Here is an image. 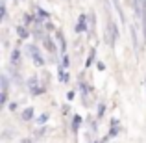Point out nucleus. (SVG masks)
Listing matches in <instances>:
<instances>
[{"label":"nucleus","instance_id":"obj_33","mask_svg":"<svg viewBox=\"0 0 146 143\" xmlns=\"http://www.w3.org/2000/svg\"><path fill=\"white\" fill-rule=\"evenodd\" d=\"M144 89H146V82H144Z\"/></svg>","mask_w":146,"mask_h":143},{"label":"nucleus","instance_id":"obj_12","mask_svg":"<svg viewBox=\"0 0 146 143\" xmlns=\"http://www.w3.org/2000/svg\"><path fill=\"white\" fill-rule=\"evenodd\" d=\"M57 80H59L61 84H70V75H68L67 69H61L59 65H57Z\"/></svg>","mask_w":146,"mask_h":143},{"label":"nucleus","instance_id":"obj_18","mask_svg":"<svg viewBox=\"0 0 146 143\" xmlns=\"http://www.w3.org/2000/svg\"><path fill=\"white\" fill-rule=\"evenodd\" d=\"M129 34H131V43H133V48L139 50L141 45H139V37H137V28L135 26H129Z\"/></svg>","mask_w":146,"mask_h":143},{"label":"nucleus","instance_id":"obj_4","mask_svg":"<svg viewBox=\"0 0 146 143\" xmlns=\"http://www.w3.org/2000/svg\"><path fill=\"white\" fill-rule=\"evenodd\" d=\"M7 100H9V76L4 73L0 76V106H7Z\"/></svg>","mask_w":146,"mask_h":143},{"label":"nucleus","instance_id":"obj_11","mask_svg":"<svg viewBox=\"0 0 146 143\" xmlns=\"http://www.w3.org/2000/svg\"><path fill=\"white\" fill-rule=\"evenodd\" d=\"M9 61H11V67H21V50L13 48L9 54Z\"/></svg>","mask_w":146,"mask_h":143},{"label":"nucleus","instance_id":"obj_14","mask_svg":"<svg viewBox=\"0 0 146 143\" xmlns=\"http://www.w3.org/2000/svg\"><path fill=\"white\" fill-rule=\"evenodd\" d=\"M94 34H96V15H94V11H91L89 13V32H87V36L94 37Z\"/></svg>","mask_w":146,"mask_h":143},{"label":"nucleus","instance_id":"obj_2","mask_svg":"<svg viewBox=\"0 0 146 143\" xmlns=\"http://www.w3.org/2000/svg\"><path fill=\"white\" fill-rule=\"evenodd\" d=\"M26 52H28V56H30V60L35 63V67H46V60H44V56L41 54V48L37 47L35 43H30L28 47H26Z\"/></svg>","mask_w":146,"mask_h":143},{"label":"nucleus","instance_id":"obj_23","mask_svg":"<svg viewBox=\"0 0 146 143\" xmlns=\"http://www.w3.org/2000/svg\"><path fill=\"white\" fill-rule=\"evenodd\" d=\"M43 26H44V30H46V34H48V32H56V30H57L56 26L52 24V21H44V22H43Z\"/></svg>","mask_w":146,"mask_h":143},{"label":"nucleus","instance_id":"obj_30","mask_svg":"<svg viewBox=\"0 0 146 143\" xmlns=\"http://www.w3.org/2000/svg\"><path fill=\"white\" fill-rule=\"evenodd\" d=\"M63 113H65V115L68 113V104H65V106H63Z\"/></svg>","mask_w":146,"mask_h":143},{"label":"nucleus","instance_id":"obj_24","mask_svg":"<svg viewBox=\"0 0 146 143\" xmlns=\"http://www.w3.org/2000/svg\"><path fill=\"white\" fill-rule=\"evenodd\" d=\"M141 26H143V39L146 43V13L143 15V19H141Z\"/></svg>","mask_w":146,"mask_h":143},{"label":"nucleus","instance_id":"obj_15","mask_svg":"<svg viewBox=\"0 0 146 143\" xmlns=\"http://www.w3.org/2000/svg\"><path fill=\"white\" fill-rule=\"evenodd\" d=\"M82 123H83L82 115H78V113H74V115H72V121H70V128H72V132H74V136H76V134H78V130H80V126H82Z\"/></svg>","mask_w":146,"mask_h":143},{"label":"nucleus","instance_id":"obj_13","mask_svg":"<svg viewBox=\"0 0 146 143\" xmlns=\"http://www.w3.org/2000/svg\"><path fill=\"white\" fill-rule=\"evenodd\" d=\"M33 117H35V110H33L32 106H30V108H24V110L21 111V119H22V121H26V123L33 121Z\"/></svg>","mask_w":146,"mask_h":143},{"label":"nucleus","instance_id":"obj_27","mask_svg":"<svg viewBox=\"0 0 146 143\" xmlns=\"http://www.w3.org/2000/svg\"><path fill=\"white\" fill-rule=\"evenodd\" d=\"M74 97H76V91L70 89V91L67 93V100H68V102H72V100H74Z\"/></svg>","mask_w":146,"mask_h":143},{"label":"nucleus","instance_id":"obj_17","mask_svg":"<svg viewBox=\"0 0 146 143\" xmlns=\"http://www.w3.org/2000/svg\"><path fill=\"white\" fill-rule=\"evenodd\" d=\"M94 61H96V48H91L89 50V56H87V60H85V69L93 67Z\"/></svg>","mask_w":146,"mask_h":143},{"label":"nucleus","instance_id":"obj_10","mask_svg":"<svg viewBox=\"0 0 146 143\" xmlns=\"http://www.w3.org/2000/svg\"><path fill=\"white\" fill-rule=\"evenodd\" d=\"M22 24L28 26V28H32L33 24H37V15L35 13H24L22 15Z\"/></svg>","mask_w":146,"mask_h":143},{"label":"nucleus","instance_id":"obj_1","mask_svg":"<svg viewBox=\"0 0 146 143\" xmlns=\"http://www.w3.org/2000/svg\"><path fill=\"white\" fill-rule=\"evenodd\" d=\"M120 37V32H118V26L115 21H107L106 24V32H104V41H106L109 47H115V43H117V39Z\"/></svg>","mask_w":146,"mask_h":143},{"label":"nucleus","instance_id":"obj_7","mask_svg":"<svg viewBox=\"0 0 146 143\" xmlns=\"http://www.w3.org/2000/svg\"><path fill=\"white\" fill-rule=\"evenodd\" d=\"M15 34H17V37L21 41H26L28 37H32L30 28H28V26H24V24H17V26H15Z\"/></svg>","mask_w":146,"mask_h":143},{"label":"nucleus","instance_id":"obj_19","mask_svg":"<svg viewBox=\"0 0 146 143\" xmlns=\"http://www.w3.org/2000/svg\"><path fill=\"white\" fill-rule=\"evenodd\" d=\"M33 7H35V15L41 21H50V13L46 9H43V7H39V6H33Z\"/></svg>","mask_w":146,"mask_h":143},{"label":"nucleus","instance_id":"obj_9","mask_svg":"<svg viewBox=\"0 0 146 143\" xmlns=\"http://www.w3.org/2000/svg\"><path fill=\"white\" fill-rule=\"evenodd\" d=\"M118 132H120V121L113 117V119H111V126H109V132H107V136L113 140V138L118 136Z\"/></svg>","mask_w":146,"mask_h":143},{"label":"nucleus","instance_id":"obj_25","mask_svg":"<svg viewBox=\"0 0 146 143\" xmlns=\"http://www.w3.org/2000/svg\"><path fill=\"white\" fill-rule=\"evenodd\" d=\"M48 117H50L48 113H41L39 117H37V123H39V125H44V123L48 121Z\"/></svg>","mask_w":146,"mask_h":143},{"label":"nucleus","instance_id":"obj_3","mask_svg":"<svg viewBox=\"0 0 146 143\" xmlns=\"http://www.w3.org/2000/svg\"><path fill=\"white\" fill-rule=\"evenodd\" d=\"M26 82H28L26 86H28V91H30V95H32V97H39V95H43L44 91H46V86L41 84L37 76H30Z\"/></svg>","mask_w":146,"mask_h":143},{"label":"nucleus","instance_id":"obj_21","mask_svg":"<svg viewBox=\"0 0 146 143\" xmlns=\"http://www.w3.org/2000/svg\"><path fill=\"white\" fill-rule=\"evenodd\" d=\"M59 67H61V69H67V71H68V67H70V58H68V54H63V56H61Z\"/></svg>","mask_w":146,"mask_h":143},{"label":"nucleus","instance_id":"obj_26","mask_svg":"<svg viewBox=\"0 0 146 143\" xmlns=\"http://www.w3.org/2000/svg\"><path fill=\"white\" fill-rule=\"evenodd\" d=\"M7 108H9V111H13V113H15V111L19 110V102H9V104H7Z\"/></svg>","mask_w":146,"mask_h":143},{"label":"nucleus","instance_id":"obj_8","mask_svg":"<svg viewBox=\"0 0 146 143\" xmlns=\"http://www.w3.org/2000/svg\"><path fill=\"white\" fill-rule=\"evenodd\" d=\"M54 34H56V39H57V43L61 45V50H59V54L63 56V54H67V39H65V34H63V30H59V28H57Z\"/></svg>","mask_w":146,"mask_h":143},{"label":"nucleus","instance_id":"obj_16","mask_svg":"<svg viewBox=\"0 0 146 143\" xmlns=\"http://www.w3.org/2000/svg\"><path fill=\"white\" fill-rule=\"evenodd\" d=\"M131 9H133V13L137 15V19H143V15H144V9H143V6H141V0H131Z\"/></svg>","mask_w":146,"mask_h":143},{"label":"nucleus","instance_id":"obj_22","mask_svg":"<svg viewBox=\"0 0 146 143\" xmlns=\"http://www.w3.org/2000/svg\"><path fill=\"white\" fill-rule=\"evenodd\" d=\"M6 17H7V6H6V0H2L0 2V21H6Z\"/></svg>","mask_w":146,"mask_h":143},{"label":"nucleus","instance_id":"obj_31","mask_svg":"<svg viewBox=\"0 0 146 143\" xmlns=\"http://www.w3.org/2000/svg\"><path fill=\"white\" fill-rule=\"evenodd\" d=\"M141 6H143V9H144V13H146V0H141Z\"/></svg>","mask_w":146,"mask_h":143},{"label":"nucleus","instance_id":"obj_20","mask_svg":"<svg viewBox=\"0 0 146 143\" xmlns=\"http://www.w3.org/2000/svg\"><path fill=\"white\" fill-rule=\"evenodd\" d=\"M106 111H107L106 102H98V108H96V119H98V121L104 117V115H106Z\"/></svg>","mask_w":146,"mask_h":143},{"label":"nucleus","instance_id":"obj_32","mask_svg":"<svg viewBox=\"0 0 146 143\" xmlns=\"http://www.w3.org/2000/svg\"><path fill=\"white\" fill-rule=\"evenodd\" d=\"M87 143H94V141H87Z\"/></svg>","mask_w":146,"mask_h":143},{"label":"nucleus","instance_id":"obj_6","mask_svg":"<svg viewBox=\"0 0 146 143\" xmlns=\"http://www.w3.org/2000/svg\"><path fill=\"white\" fill-rule=\"evenodd\" d=\"M41 43H43L44 50H46L50 56H57V47H56V41H54V37L50 36V34H46V36H44V39L41 41Z\"/></svg>","mask_w":146,"mask_h":143},{"label":"nucleus","instance_id":"obj_29","mask_svg":"<svg viewBox=\"0 0 146 143\" xmlns=\"http://www.w3.org/2000/svg\"><path fill=\"white\" fill-rule=\"evenodd\" d=\"M22 143H33V140H32V138H24V140H22Z\"/></svg>","mask_w":146,"mask_h":143},{"label":"nucleus","instance_id":"obj_28","mask_svg":"<svg viewBox=\"0 0 146 143\" xmlns=\"http://www.w3.org/2000/svg\"><path fill=\"white\" fill-rule=\"evenodd\" d=\"M96 69H98V71H104V69H106L104 61H96Z\"/></svg>","mask_w":146,"mask_h":143},{"label":"nucleus","instance_id":"obj_5","mask_svg":"<svg viewBox=\"0 0 146 143\" xmlns=\"http://www.w3.org/2000/svg\"><path fill=\"white\" fill-rule=\"evenodd\" d=\"M74 32L76 34H87L89 32V15L87 13H82L78 17V21L74 24Z\"/></svg>","mask_w":146,"mask_h":143}]
</instances>
